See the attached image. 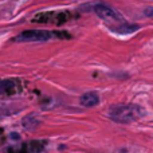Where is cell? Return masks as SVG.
<instances>
[{"label":"cell","instance_id":"cell-1","mask_svg":"<svg viewBox=\"0 0 153 153\" xmlns=\"http://www.w3.org/2000/svg\"><path fill=\"white\" fill-rule=\"evenodd\" d=\"M144 114V110L137 105L125 103V105L111 106L109 110V117L118 124H129L138 120Z\"/></svg>","mask_w":153,"mask_h":153},{"label":"cell","instance_id":"cell-2","mask_svg":"<svg viewBox=\"0 0 153 153\" xmlns=\"http://www.w3.org/2000/svg\"><path fill=\"white\" fill-rule=\"evenodd\" d=\"M53 38V34L46 30H27L23 31L15 38V42L27 43V42H47Z\"/></svg>","mask_w":153,"mask_h":153},{"label":"cell","instance_id":"cell-3","mask_svg":"<svg viewBox=\"0 0 153 153\" xmlns=\"http://www.w3.org/2000/svg\"><path fill=\"white\" fill-rule=\"evenodd\" d=\"M93 11L97 13L98 18L103 19L106 22H120L121 23L124 20V18L121 16V13L117 12L114 8L109 7V5L103 4V3H98L93 7Z\"/></svg>","mask_w":153,"mask_h":153},{"label":"cell","instance_id":"cell-4","mask_svg":"<svg viewBox=\"0 0 153 153\" xmlns=\"http://www.w3.org/2000/svg\"><path fill=\"white\" fill-rule=\"evenodd\" d=\"M79 103L85 108H93L100 103V97L95 91H87L79 98Z\"/></svg>","mask_w":153,"mask_h":153},{"label":"cell","instance_id":"cell-5","mask_svg":"<svg viewBox=\"0 0 153 153\" xmlns=\"http://www.w3.org/2000/svg\"><path fill=\"white\" fill-rule=\"evenodd\" d=\"M140 28L138 24H128V23H120L118 26H113L110 27L111 31L114 32H118V34H130V32H134L136 30Z\"/></svg>","mask_w":153,"mask_h":153},{"label":"cell","instance_id":"cell-6","mask_svg":"<svg viewBox=\"0 0 153 153\" xmlns=\"http://www.w3.org/2000/svg\"><path fill=\"white\" fill-rule=\"evenodd\" d=\"M39 122L40 121L34 116V114H30V116H27L26 118L23 120V126L27 128V129H34L35 126L39 125Z\"/></svg>","mask_w":153,"mask_h":153},{"label":"cell","instance_id":"cell-7","mask_svg":"<svg viewBox=\"0 0 153 153\" xmlns=\"http://www.w3.org/2000/svg\"><path fill=\"white\" fill-rule=\"evenodd\" d=\"M11 86H12V82L8 81V79H5V81H0V94L4 93L5 90H8Z\"/></svg>","mask_w":153,"mask_h":153},{"label":"cell","instance_id":"cell-8","mask_svg":"<svg viewBox=\"0 0 153 153\" xmlns=\"http://www.w3.org/2000/svg\"><path fill=\"white\" fill-rule=\"evenodd\" d=\"M144 15L145 16H153V7H146L144 10Z\"/></svg>","mask_w":153,"mask_h":153}]
</instances>
